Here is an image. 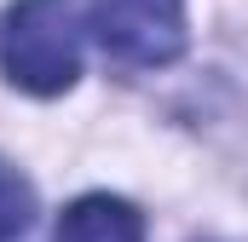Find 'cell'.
Listing matches in <instances>:
<instances>
[{
  "mask_svg": "<svg viewBox=\"0 0 248 242\" xmlns=\"http://www.w3.org/2000/svg\"><path fill=\"white\" fill-rule=\"evenodd\" d=\"M0 69L35 98H58L81 75V29L69 0H17L0 29Z\"/></svg>",
  "mask_w": 248,
  "mask_h": 242,
  "instance_id": "1",
  "label": "cell"
},
{
  "mask_svg": "<svg viewBox=\"0 0 248 242\" xmlns=\"http://www.w3.org/2000/svg\"><path fill=\"white\" fill-rule=\"evenodd\" d=\"M93 41L127 69H162L185 52V0H87Z\"/></svg>",
  "mask_w": 248,
  "mask_h": 242,
  "instance_id": "2",
  "label": "cell"
},
{
  "mask_svg": "<svg viewBox=\"0 0 248 242\" xmlns=\"http://www.w3.org/2000/svg\"><path fill=\"white\" fill-rule=\"evenodd\" d=\"M52 242H144V219L122 196H81L58 213Z\"/></svg>",
  "mask_w": 248,
  "mask_h": 242,
  "instance_id": "3",
  "label": "cell"
},
{
  "mask_svg": "<svg viewBox=\"0 0 248 242\" xmlns=\"http://www.w3.org/2000/svg\"><path fill=\"white\" fill-rule=\"evenodd\" d=\"M35 225V184L12 162H0V242H17Z\"/></svg>",
  "mask_w": 248,
  "mask_h": 242,
  "instance_id": "4",
  "label": "cell"
}]
</instances>
